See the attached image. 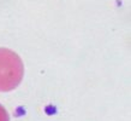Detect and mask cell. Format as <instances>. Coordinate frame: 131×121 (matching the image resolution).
Listing matches in <instances>:
<instances>
[{
    "mask_svg": "<svg viewBox=\"0 0 131 121\" xmlns=\"http://www.w3.org/2000/svg\"><path fill=\"white\" fill-rule=\"evenodd\" d=\"M0 121H10L7 111L5 110V108L3 105H0Z\"/></svg>",
    "mask_w": 131,
    "mask_h": 121,
    "instance_id": "obj_2",
    "label": "cell"
},
{
    "mask_svg": "<svg viewBox=\"0 0 131 121\" xmlns=\"http://www.w3.org/2000/svg\"><path fill=\"white\" fill-rule=\"evenodd\" d=\"M24 67L19 56L8 48L0 47V92L15 90L23 79Z\"/></svg>",
    "mask_w": 131,
    "mask_h": 121,
    "instance_id": "obj_1",
    "label": "cell"
}]
</instances>
